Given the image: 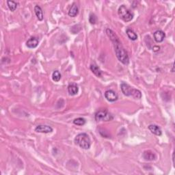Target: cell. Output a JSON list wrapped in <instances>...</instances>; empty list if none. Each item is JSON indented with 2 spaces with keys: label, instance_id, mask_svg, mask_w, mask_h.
<instances>
[{
  "label": "cell",
  "instance_id": "7c38bea8",
  "mask_svg": "<svg viewBox=\"0 0 175 175\" xmlns=\"http://www.w3.org/2000/svg\"><path fill=\"white\" fill-rule=\"evenodd\" d=\"M148 129L151 131L152 134L156 135V136H160L162 134V131L160 129V127L159 126H157L156 125H150L148 126Z\"/></svg>",
  "mask_w": 175,
  "mask_h": 175
},
{
  "label": "cell",
  "instance_id": "8992f818",
  "mask_svg": "<svg viewBox=\"0 0 175 175\" xmlns=\"http://www.w3.org/2000/svg\"><path fill=\"white\" fill-rule=\"evenodd\" d=\"M105 97L108 101L114 102L118 100V95L114 90H108L105 92Z\"/></svg>",
  "mask_w": 175,
  "mask_h": 175
},
{
  "label": "cell",
  "instance_id": "30bf717a",
  "mask_svg": "<svg viewBox=\"0 0 175 175\" xmlns=\"http://www.w3.org/2000/svg\"><path fill=\"white\" fill-rule=\"evenodd\" d=\"M79 91V88L76 84L72 83L68 85V92L69 93L70 95L71 96H74L76 95Z\"/></svg>",
  "mask_w": 175,
  "mask_h": 175
},
{
  "label": "cell",
  "instance_id": "ba28073f",
  "mask_svg": "<svg viewBox=\"0 0 175 175\" xmlns=\"http://www.w3.org/2000/svg\"><path fill=\"white\" fill-rule=\"evenodd\" d=\"M153 36L155 41L157 43H161V42H163V40H164L166 34L162 30H157L156 32H155Z\"/></svg>",
  "mask_w": 175,
  "mask_h": 175
},
{
  "label": "cell",
  "instance_id": "ffe728a7",
  "mask_svg": "<svg viewBox=\"0 0 175 175\" xmlns=\"http://www.w3.org/2000/svg\"><path fill=\"white\" fill-rule=\"evenodd\" d=\"M97 17L95 16V15L94 14H91L90 15L89 17V21L91 24H95L97 22Z\"/></svg>",
  "mask_w": 175,
  "mask_h": 175
},
{
  "label": "cell",
  "instance_id": "4fadbf2b",
  "mask_svg": "<svg viewBox=\"0 0 175 175\" xmlns=\"http://www.w3.org/2000/svg\"><path fill=\"white\" fill-rule=\"evenodd\" d=\"M90 70H92L93 73L98 77H101L102 76V71L96 64H92L90 65Z\"/></svg>",
  "mask_w": 175,
  "mask_h": 175
},
{
  "label": "cell",
  "instance_id": "3957f363",
  "mask_svg": "<svg viewBox=\"0 0 175 175\" xmlns=\"http://www.w3.org/2000/svg\"><path fill=\"white\" fill-rule=\"evenodd\" d=\"M122 92L125 96H132L135 99H139L142 97V93L139 90L135 89L131 86H130L129 84L123 83L121 86Z\"/></svg>",
  "mask_w": 175,
  "mask_h": 175
},
{
  "label": "cell",
  "instance_id": "e0dca14e",
  "mask_svg": "<svg viewBox=\"0 0 175 175\" xmlns=\"http://www.w3.org/2000/svg\"><path fill=\"white\" fill-rule=\"evenodd\" d=\"M7 4L10 10L12 11V12L15 11L17 8V5H18V4L14 1H7Z\"/></svg>",
  "mask_w": 175,
  "mask_h": 175
},
{
  "label": "cell",
  "instance_id": "52a82bcc",
  "mask_svg": "<svg viewBox=\"0 0 175 175\" xmlns=\"http://www.w3.org/2000/svg\"><path fill=\"white\" fill-rule=\"evenodd\" d=\"M35 131L38 133H44V134H48L53 131V128L48 125H38L35 129Z\"/></svg>",
  "mask_w": 175,
  "mask_h": 175
},
{
  "label": "cell",
  "instance_id": "ac0fdd59",
  "mask_svg": "<svg viewBox=\"0 0 175 175\" xmlns=\"http://www.w3.org/2000/svg\"><path fill=\"white\" fill-rule=\"evenodd\" d=\"M62 75L58 70H55L52 74V79L55 82H58V81L61 79Z\"/></svg>",
  "mask_w": 175,
  "mask_h": 175
},
{
  "label": "cell",
  "instance_id": "7a4b0ae2",
  "mask_svg": "<svg viewBox=\"0 0 175 175\" xmlns=\"http://www.w3.org/2000/svg\"><path fill=\"white\" fill-rule=\"evenodd\" d=\"M75 142L83 149H89L91 146V140L87 134L82 133L75 137Z\"/></svg>",
  "mask_w": 175,
  "mask_h": 175
},
{
  "label": "cell",
  "instance_id": "5b68a950",
  "mask_svg": "<svg viewBox=\"0 0 175 175\" xmlns=\"http://www.w3.org/2000/svg\"><path fill=\"white\" fill-rule=\"evenodd\" d=\"M114 119V117L106 110H101L95 114V120L99 121H110Z\"/></svg>",
  "mask_w": 175,
  "mask_h": 175
},
{
  "label": "cell",
  "instance_id": "9c48e42d",
  "mask_svg": "<svg viewBox=\"0 0 175 175\" xmlns=\"http://www.w3.org/2000/svg\"><path fill=\"white\" fill-rule=\"evenodd\" d=\"M143 158L147 161H154L157 158L156 155L151 150H145L142 154Z\"/></svg>",
  "mask_w": 175,
  "mask_h": 175
},
{
  "label": "cell",
  "instance_id": "8fae6325",
  "mask_svg": "<svg viewBox=\"0 0 175 175\" xmlns=\"http://www.w3.org/2000/svg\"><path fill=\"white\" fill-rule=\"evenodd\" d=\"M26 45H27L28 47L30 49L36 48L38 45V40L35 37L30 38L27 41V43H26Z\"/></svg>",
  "mask_w": 175,
  "mask_h": 175
},
{
  "label": "cell",
  "instance_id": "6da1fadb",
  "mask_svg": "<svg viewBox=\"0 0 175 175\" xmlns=\"http://www.w3.org/2000/svg\"><path fill=\"white\" fill-rule=\"evenodd\" d=\"M106 34H107L111 41H112L113 44H114V51L115 53H116L117 58L124 65H127L129 62V55H128L127 52H126L123 45H122L118 37L115 34L114 31H112L109 28L106 30Z\"/></svg>",
  "mask_w": 175,
  "mask_h": 175
},
{
  "label": "cell",
  "instance_id": "d6986e66",
  "mask_svg": "<svg viewBox=\"0 0 175 175\" xmlns=\"http://www.w3.org/2000/svg\"><path fill=\"white\" fill-rule=\"evenodd\" d=\"M73 123L78 126H83L86 124V120L84 118H77L73 121Z\"/></svg>",
  "mask_w": 175,
  "mask_h": 175
},
{
  "label": "cell",
  "instance_id": "277c9868",
  "mask_svg": "<svg viewBox=\"0 0 175 175\" xmlns=\"http://www.w3.org/2000/svg\"><path fill=\"white\" fill-rule=\"evenodd\" d=\"M118 15L125 22H129L134 18V15L125 5H122L118 8Z\"/></svg>",
  "mask_w": 175,
  "mask_h": 175
},
{
  "label": "cell",
  "instance_id": "5bb4252c",
  "mask_svg": "<svg viewBox=\"0 0 175 175\" xmlns=\"http://www.w3.org/2000/svg\"><path fill=\"white\" fill-rule=\"evenodd\" d=\"M79 10H78V7H77L76 4H73V5L71 6V7L70 8L69 11H68V15L71 17H76L77 14H78Z\"/></svg>",
  "mask_w": 175,
  "mask_h": 175
},
{
  "label": "cell",
  "instance_id": "9a60e30c",
  "mask_svg": "<svg viewBox=\"0 0 175 175\" xmlns=\"http://www.w3.org/2000/svg\"><path fill=\"white\" fill-rule=\"evenodd\" d=\"M34 12H35V14H36V17L39 20V21H43V10H42V8L40 7L39 6H36L34 7Z\"/></svg>",
  "mask_w": 175,
  "mask_h": 175
},
{
  "label": "cell",
  "instance_id": "2e32d148",
  "mask_svg": "<svg viewBox=\"0 0 175 175\" xmlns=\"http://www.w3.org/2000/svg\"><path fill=\"white\" fill-rule=\"evenodd\" d=\"M126 32H127L128 37H129L131 41H136V40L138 39V35H137L136 33L135 32L134 30H131V29H127Z\"/></svg>",
  "mask_w": 175,
  "mask_h": 175
}]
</instances>
